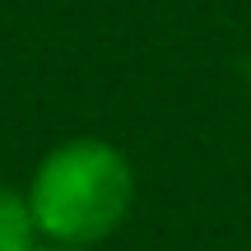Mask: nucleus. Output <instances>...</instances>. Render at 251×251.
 <instances>
[{
	"instance_id": "f03ea898",
	"label": "nucleus",
	"mask_w": 251,
	"mask_h": 251,
	"mask_svg": "<svg viewBox=\"0 0 251 251\" xmlns=\"http://www.w3.org/2000/svg\"><path fill=\"white\" fill-rule=\"evenodd\" d=\"M37 247H47V242L37 233L28 191L0 181V251H37Z\"/></svg>"
},
{
	"instance_id": "f257e3e1",
	"label": "nucleus",
	"mask_w": 251,
	"mask_h": 251,
	"mask_svg": "<svg viewBox=\"0 0 251 251\" xmlns=\"http://www.w3.org/2000/svg\"><path fill=\"white\" fill-rule=\"evenodd\" d=\"M47 247L98 251L135 209V163L102 135H70L37 158L24 181Z\"/></svg>"
},
{
	"instance_id": "7ed1b4c3",
	"label": "nucleus",
	"mask_w": 251,
	"mask_h": 251,
	"mask_svg": "<svg viewBox=\"0 0 251 251\" xmlns=\"http://www.w3.org/2000/svg\"><path fill=\"white\" fill-rule=\"evenodd\" d=\"M37 251H75V247H37Z\"/></svg>"
}]
</instances>
